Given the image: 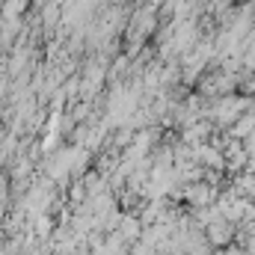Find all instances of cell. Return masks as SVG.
<instances>
[{
    "mask_svg": "<svg viewBox=\"0 0 255 255\" xmlns=\"http://www.w3.org/2000/svg\"><path fill=\"white\" fill-rule=\"evenodd\" d=\"M244 107H247L244 98H232V95H229V98H220V101H217V107L211 110V116H214L220 125H232V122L244 113Z\"/></svg>",
    "mask_w": 255,
    "mask_h": 255,
    "instance_id": "obj_1",
    "label": "cell"
},
{
    "mask_svg": "<svg viewBox=\"0 0 255 255\" xmlns=\"http://www.w3.org/2000/svg\"><path fill=\"white\" fill-rule=\"evenodd\" d=\"M208 187H205V184H199V187H190V193H187V196H190L193 202H199V205H205V202H208Z\"/></svg>",
    "mask_w": 255,
    "mask_h": 255,
    "instance_id": "obj_2",
    "label": "cell"
}]
</instances>
